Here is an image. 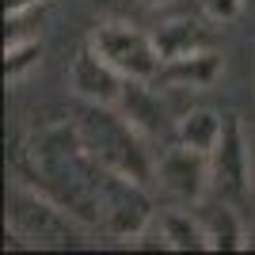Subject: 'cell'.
<instances>
[{
	"mask_svg": "<svg viewBox=\"0 0 255 255\" xmlns=\"http://www.w3.org/2000/svg\"><path fill=\"white\" fill-rule=\"evenodd\" d=\"M76 133L84 149L103 164L133 183H152L156 179V160H152L145 133H141L126 115L111 111L107 103H84L76 111Z\"/></svg>",
	"mask_w": 255,
	"mask_h": 255,
	"instance_id": "1",
	"label": "cell"
},
{
	"mask_svg": "<svg viewBox=\"0 0 255 255\" xmlns=\"http://www.w3.org/2000/svg\"><path fill=\"white\" fill-rule=\"evenodd\" d=\"M8 229L31 244H73V213L61 210L50 194L31 191L27 183L11 187Z\"/></svg>",
	"mask_w": 255,
	"mask_h": 255,
	"instance_id": "2",
	"label": "cell"
},
{
	"mask_svg": "<svg viewBox=\"0 0 255 255\" xmlns=\"http://www.w3.org/2000/svg\"><path fill=\"white\" fill-rule=\"evenodd\" d=\"M92 50L103 61L115 65L126 80H156L160 65H164V57L156 50V38L137 31V27H129V23H103L92 34Z\"/></svg>",
	"mask_w": 255,
	"mask_h": 255,
	"instance_id": "3",
	"label": "cell"
},
{
	"mask_svg": "<svg viewBox=\"0 0 255 255\" xmlns=\"http://www.w3.org/2000/svg\"><path fill=\"white\" fill-rule=\"evenodd\" d=\"M210 175H213V194L221 202H233L236 210H244L252 198V152L244 141V126L240 118H225V133L217 141V149L210 152Z\"/></svg>",
	"mask_w": 255,
	"mask_h": 255,
	"instance_id": "4",
	"label": "cell"
},
{
	"mask_svg": "<svg viewBox=\"0 0 255 255\" xmlns=\"http://www.w3.org/2000/svg\"><path fill=\"white\" fill-rule=\"evenodd\" d=\"M156 179L168 194H175L179 202H202L206 191H213L210 175V152H198L191 145H175L164 149L156 160Z\"/></svg>",
	"mask_w": 255,
	"mask_h": 255,
	"instance_id": "5",
	"label": "cell"
},
{
	"mask_svg": "<svg viewBox=\"0 0 255 255\" xmlns=\"http://www.w3.org/2000/svg\"><path fill=\"white\" fill-rule=\"evenodd\" d=\"M69 84H73V92L84 99V103H107V107H115L118 99H122L126 76L118 73L111 61H103V57L92 50V42H88L84 50L73 57V65H69Z\"/></svg>",
	"mask_w": 255,
	"mask_h": 255,
	"instance_id": "6",
	"label": "cell"
},
{
	"mask_svg": "<svg viewBox=\"0 0 255 255\" xmlns=\"http://www.w3.org/2000/svg\"><path fill=\"white\" fill-rule=\"evenodd\" d=\"M221 76V57L213 50H198L187 53V57H171V61L160 65L156 80L164 84H191V88H210L213 80Z\"/></svg>",
	"mask_w": 255,
	"mask_h": 255,
	"instance_id": "7",
	"label": "cell"
},
{
	"mask_svg": "<svg viewBox=\"0 0 255 255\" xmlns=\"http://www.w3.org/2000/svg\"><path fill=\"white\" fill-rule=\"evenodd\" d=\"M156 233L164 236V248H175V252H206L210 248V233H206L202 217H191L183 210L160 213Z\"/></svg>",
	"mask_w": 255,
	"mask_h": 255,
	"instance_id": "8",
	"label": "cell"
},
{
	"mask_svg": "<svg viewBox=\"0 0 255 255\" xmlns=\"http://www.w3.org/2000/svg\"><path fill=\"white\" fill-rule=\"evenodd\" d=\"M118 103H122V115H126L145 137L160 133V126H164V107H160V96H152L149 88H145V80H126Z\"/></svg>",
	"mask_w": 255,
	"mask_h": 255,
	"instance_id": "9",
	"label": "cell"
},
{
	"mask_svg": "<svg viewBox=\"0 0 255 255\" xmlns=\"http://www.w3.org/2000/svg\"><path fill=\"white\" fill-rule=\"evenodd\" d=\"M244 210H236L233 202H217L210 206L206 213H198L206 225V233H210V248H217V252H240L244 248V217H240Z\"/></svg>",
	"mask_w": 255,
	"mask_h": 255,
	"instance_id": "10",
	"label": "cell"
},
{
	"mask_svg": "<svg viewBox=\"0 0 255 255\" xmlns=\"http://www.w3.org/2000/svg\"><path fill=\"white\" fill-rule=\"evenodd\" d=\"M152 38H156V50H160L164 61L187 57V53H198V50H210V31H202V23H191V19L164 23Z\"/></svg>",
	"mask_w": 255,
	"mask_h": 255,
	"instance_id": "11",
	"label": "cell"
},
{
	"mask_svg": "<svg viewBox=\"0 0 255 255\" xmlns=\"http://www.w3.org/2000/svg\"><path fill=\"white\" fill-rule=\"evenodd\" d=\"M225 133V118L217 111H187L179 118V141L198 152H213Z\"/></svg>",
	"mask_w": 255,
	"mask_h": 255,
	"instance_id": "12",
	"label": "cell"
},
{
	"mask_svg": "<svg viewBox=\"0 0 255 255\" xmlns=\"http://www.w3.org/2000/svg\"><path fill=\"white\" fill-rule=\"evenodd\" d=\"M38 57V42H11L8 46V76H19Z\"/></svg>",
	"mask_w": 255,
	"mask_h": 255,
	"instance_id": "13",
	"label": "cell"
},
{
	"mask_svg": "<svg viewBox=\"0 0 255 255\" xmlns=\"http://www.w3.org/2000/svg\"><path fill=\"white\" fill-rule=\"evenodd\" d=\"M206 11H210V19L217 23H233L240 11H244V0H206Z\"/></svg>",
	"mask_w": 255,
	"mask_h": 255,
	"instance_id": "14",
	"label": "cell"
},
{
	"mask_svg": "<svg viewBox=\"0 0 255 255\" xmlns=\"http://www.w3.org/2000/svg\"><path fill=\"white\" fill-rule=\"evenodd\" d=\"M34 4H42V0H8V19H19L23 11H31Z\"/></svg>",
	"mask_w": 255,
	"mask_h": 255,
	"instance_id": "15",
	"label": "cell"
},
{
	"mask_svg": "<svg viewBox=\"0 0 255 255\" xmlns=\"http://www.w3.org/2000/svg\"><path fill=\"white\" fill-rule=\"evenodd\" d=\"M141 4H149V8H160V4H168V0H141Z\"/></svg>",
	"mask_w": 255,
	"mask_h": 255,
	"instance_id": "16",
	"label": "cell"
}]
</instances>
